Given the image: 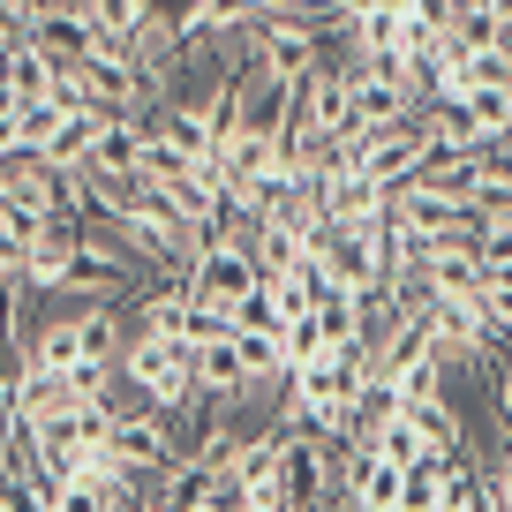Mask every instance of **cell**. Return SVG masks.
<instances>
[{"label": "cell", "mask_w": 512, "mask_h": 512, "mask_svg": "<svg viewBox=\"0 0 512 512\" xmlns=\"http://www.w3.org/2000/svg\"><path fill=\"white\" fill-rule=\"evenodd\" d=\"M121 369H128V384H136V400L166 407V415H189V407H196V339L136 332L121 347Z\"/></svg>", "instance_id": "1"}, {"label": "cell", "mask_w": 512, "mask_h": 512, "mask_svg": "<svg viewBox=\"0 0 512 512\" xmlns=\"http://www.w3.org/2000/svg\"><path fill=\"white\" fill-rule=\"evenodd\" d=\"M256 279H264V272H256V249H249L241 234L211 241V249L189 264V287H196V302H219V309H234L241 294L256 287Z\"/></svg>", "instance_id": "2"}, {"label": "cell", "mask_w": 512, "mask_h": 512, "mask_svg": "<svg viewBox=\"0 0 512 512\" xmlns=\"http://www.w3.org/2000/svg\"><path fill=\"white\" fill-rule=\"evenodd\" d=\"M347 505L362 512H400L407 505V467L377 445H347Z\"/></svg>", "instance_id": "3"}, {"label": "cell", "mask_w": 512, "mask_h": 512, "mask_svg": "<svg viewBox=\"0 0 512 512\" xmlns=\"http://www.w3.org/2000/svg\"><path fill=\"white\" fill-rule=\"evenodd\" d=\"M61 407H76V384H68V369L16 362V377H8V415H16L23 430H38V422L61 415Z\"/></svg>", "instance_id": "4"}, {"label": "cell", "mask_w": 512, "mask_h": 512, "mask_svg": "<svg viewBox=\"0 0 512 512\" xmlns=\"http://www.w3.org/2000/svg\"><path fill=\"white\" fill-rule=\"evenodd\" d=\"M98 128H106V113H61V128H53L46 144H38V159L61 166V174H76V166H91Z\"/></svg>", "instance_id": "5"}, {"label": "cell", "mask_w": 512, "mask_h": 512, "mask_svg": "<svg viewBox=\"0 0 512 512\" xmlns=\"http://www.w3.org/2000/svg\"><path fill=\"white\" fill-rule=\"evenodd\" d=\"M23 362H46V369H76L83 362V324L76 317H46L23 332Z\"/></svg>", "instance_id": "6"}, {"label": "cell", "mask_w": 512, "mask_h": 512, "mask_svg": "<svg viewBox=\"0 0 512 512\" xmlns=\"http://www.w3.org/2000/svg\"><path fill=\"white\" fill-rule=\"evenodd\" d=\"M0 68H8V83H16V98H23V106H31V98H53V76H61V61H53V53L38 46V38H16Z\"/></svg>", "instance_id": "7"}, {"label": "cell", "mask_w": 512, "mask_h": 512, "mask_svg": "<svg viewBox=\"0 0 512 512\" xmlns=\"http://www.w3.org/2000/svg\"><path fill=\"white\" fill-rule=\"evenodd\" d=\"M505 8H490V0H452V23H445V38H452V53H475V46H497L505 38Z\"/></svg>", "instance_id": "8"}, {"label": "cell", "mask_w": 512, "mask_h": 512, "mask_svg": "<svg viewBox=\"0 0 512 512\" xmlns=\"http://www.w3.org/2000/svg\"><path fill=\"white\" fill-rule=\"evenodd\" d=\"M234 354L249 377H287V332H264V324H234Z\"/></svg>", "instance_id": "9"}, {"label": "cell", "mask_w": 512, "mask_h": 512, "mask_svg": "<svg viewBox=\"0 0 512 512\" xmlns=\"http://www.w3.org/2000/svg\"><path fill=\"white\" fill-rule=\"evenodd\" d=\"M460 106H467V121L482 128V144H505L512 136V83H475Z\"/></svg>", "instance_id": "10"}, {"label": "cell", "mask_w": 512, "mask_h": 512, "mask_svg": "<svg viewBox=\"0 0 512 512\" xmlns=\"http://www.w3.org/2000/svg\"><path fill=\"white\" fill-rule=\"evenodd\" d=\"M407 415H415L422 422V437H430V445H460V437H467V422H460V407H452L445 400V392H437V400H415V407H407Z\"/></svg>", "instance_id": "11"}, {"label": "cell", "mask_w": 512, "mask_h": 512, "mask_svg": "<svg viewBox=\"0 0 512 512\" xmlns=\"http://www.w3.org/2000/svg\"><path fill=\"white\" fill-rule=\"evenodd\" d=\"M324 347H332V332H324V317H317V309L287 317V362H294V369H302V362H317Z\"/></svg>", "instance_id": "12"}, {"label": "cell", "mask_w": 512, "mask_h": 512, "mask_svg": "<svg viewBox=\"0 0 512 512\" xmlns=\"http://www.w3.org/2000/svg\"><path fill=\"white\" fill-rule=\"evenodd\" d=\"M490 384H497V415H505V430H512V362H497Z\"/></svg>", "instance_id": "13"}, {"label": "cell", "mask_w": 512, "mask_h": 512, "mask_svg": "<svg viewBox=\"0 0 512 512\" xmlns=\"http://www.w3.org/2000/svg\"><path fill=\"white\" fill-rule=\"evenodd\" d=\"M287 8H332V0H287Z\"/></svg>", "instance_id": "14"}, {"label": "cell", "mask_w": 512, "mask_h": 512, "mask_svg": "<svg viewBox=\"0 0 512 512\" xmlns=\"http://www.w3.org/2000/svg\"><path fill=\"white\" fill-rule=\"evenodd\" d=\"M264 8H287V0H264Z\"/></svg>", "instance_id": "15"}]
</instances>
